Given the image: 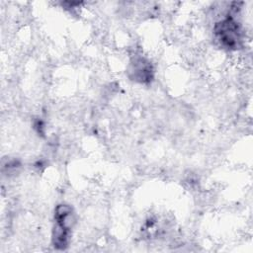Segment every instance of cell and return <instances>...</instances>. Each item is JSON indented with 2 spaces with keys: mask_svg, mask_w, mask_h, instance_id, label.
Instances as JSON below:
<instances>
[{
  "mask_svg": "<svg viewBox=\"0 0 253 253\" xmlns=\"http://www.w3.org/2000/svg\"><path fill=\"white\" fill-rule=\"evenodd\" d=\"M71 236V230L66 229L54 223L51 234V243L57 250H65L68 247Z\"/></svg>",
  "mask_w": 253,
  "mask_h": 253,
  "instance_id": "3",
  "label": "cell"
},
{
  "mask_svg": "<svg viewBox=\"0 0 253 253\" xmlns=\"http://www.w3.org/2000/svg\"><path fill=\"white\" fill-rule=\"evenodd\" d=\"M235 13H228L215 23L213 35L219 45L228 50H236L242 44V30L235 18Z\"/></svg>",
  "mask_w": 253,
  "mask_h": 253,
  "instance_id": "1",
  "label": "cell"
},
{
  "mask_svg": "<svg viewBox=\"0 0 253 253\" xmlns=\"http://www.w3.org/2000/svg\"><path fill=\"white\" fill-rule=\"evenodd\" d=\"M128 77L140 84H149L154 79V68L149 59L142 55H134L127 68Z\"/></svg>",
  "mask_w": 253,
  "mask_h": 253,
  "instance_id": "2",
  "label": "cell"
},
{
  "mask_svg": "<svg viewBox=\"0 0 253 253\" xmlns=\"http://www.w3.org/2000/svg\"><path fill=\"white\" fill-rule=\"evenodd\" d=\"M34 127H35L36 131H37L39 134H41V135H43V134H44V129H45V127H44V123H43L42 120H40V119L36 120V121L34 122Z\"/></svg>",
  "mask_w": 253,
  "mask_h": 253,
  "instance_id": "4",
  "label": "cell"
}]
</instances>
